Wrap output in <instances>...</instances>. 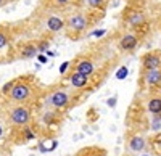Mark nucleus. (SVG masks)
Returning <instances> with one entry per match:
<instances>
[{
	"instance_id": "nucleus-19",
	"label": "nucleus",
	"mask_w": 161,
	"mask_h": 156,
	"mask_svg": "<svg viewBox=\"0 0 161 156\" xmlns=\"http://www.w3.org/2000/svg\"><path fill=\"white\" fill-rule=\"evenodd\" d=\"M68 66H69V63H68V61H66V63H63V66H60V73L63 74L66 69H68Z\"/></svg>"
},
{
	"instance_id": "nucleus-7",
	"label": "nucleus",
	"mask_w": 161,
	"mask_h": 156,
	"mask_svg": "<svg viewBox=\"0 0 161 156\" xmlns=\"http://www.w3.org/2000/svg\"><path fill=\"white\" fill-rule=\"evenodd\" d=\"M74 71L84 74V76H87V77H90V76L93 74V71H95V64H93L92 60L80 58V60H77L76 64H74Z\"/></svg>"
},
{
	"instance_id": "nucleus-15",
	"label": "nucleus",
	"mask_w": 161,
	"mask_h": 156,
	"mask_svg": "<svg viewBox=\"0 0 161 156\" xmlns=\"http://www.w3.org/2000/svg\"><path fill=\"white\" fill-rule=\"evenodd\" d=\"M148 111L153 114H159L161 113V98H152L148 101Z\"/></svg>"
},
{
	"instance_id": "nucleus-13",
	"label": "nucleus",
	"mask_w": 161,
	"mask_h": 156,
	"mask_svg": "<svg viewBox=\"0 0 161 156\" xmlns=\"http://www.w3.org/2000/svg\"><path fill=\"white\" fill-rule=\"evenodd\" d=\"M37 53H39L37 45L26 44V45H24V47L19 50V58H23V60H29V58H34Z\"/></svg>"
},
{
	"instance_id": "nucleus-12",
	"label": "nucleus",
	"mask_w": 161,
	"mask_h": 156,
	"mask_svg": "<svg viewBox=\"0 0 161 156\" xmlns=\"http://www.w3.org/2000/svg\"><path fill=\"white\" fill-rule=\"evenodd\" d=\"M127 23L130 26H134V28H139V26H142L145 23V16L142 11H129L127 15Z\"/></svg>"
},
{
	"instance_id": "nucleus-4",
	"label": "nucleus",
	"mask_w": 161,
	"mask_h": 156,
	"mask_svg": "<svg viewBox=\"0 0 161 156\" xmlns=\"http://www.w3.org/2000/svg\"><path fill=\"white\" fill-rule=\"evenodd\" d=\"M47 103L50 106L57 108V110H63L71 103V95L68 92V89H57L50 94V97L47 98Z\"/></svg>"
},
{
	"instance_id": "nucleus-22",
	"label": "nucleus",
	"mask_w": 161,
	"mask_h": 156,
	"mask_svg": "<svg viewBox=\"0 0 161 156\" xmlns=\"http://www.w3.org/2000/svg\"><path fill=\"white\" fill-rule=\"evenodd\" d=\"M8 3V0H0V8H2V7H5Z\"/></svg>"
},
{
	"instance_id": "nucleus-26",
	"label": "nucleus",
	"mask_w": 161,
	"mask_h": 156,
	"mask_svg": "<svg viewBox=\"0 0 161 156\" xmlns=\"http://www.w3.org/2000/svg\"><path fill=\"white\" fill-rule=\"evenodd\" d=\"M0 156H3V154H2V151H0Z\"/></svg>"
},
{
	"instance_id": "nucleus-16",
	"label": "nucleus",
	"mask_w": 161,
	"mask_h": 156,
	"mask_svg": "<svg viewBox=\"0 0 161 156\" xmlns=\"http://www.w3.org/2000/svg\"><path fill=\"white\" fill-rule=\"evenodd\" d=\"M8 44H10V37H8V34H7L5 31L0 29V50H3Z\"/></svg>"
},
{
	"instance_id": "nucleus-20",
	"label": "nucleus",
	"mask_w": 161,
	"mask_h": 156,
	"mask_svg": "<svg viewBox=\"0 0 161 156\" xmlns=\"http://www.w3.org/2000/svg\"><path fill=\"white\" fill-rule=\"evenodd\" d=\"M114 105H116V98L113 97V98H110V100H108V106H114Z\"/></svg>"
},
{
	"instance_id": "nucleus-2",
	"label": "nucleus",
	"mask_w": 161,
	"mask_h": 156,
	"mask_svg": "<svg viewBox=\"0 0 161 156\" xmlns=\"http://www.w3.org/2000/svg\"><path fill=\"white\" fill-rule=\"evenodd\" d=\"M10 100L16 101V103H26L31 100V95H32V89L29 84H26L23 81H18L13 84V87L10 89Z\"/></svg>"
},
{
	"instance_id": "nucleus-21",
	"label": "nucleus",
	"mask_w": 161,
	"mask_h": 156,
	"mask_svg": "<svg viewBox=\"0 0 161 156\" xmlns=\"http://www.w3.org/2000/svg\"><path fill=\"white\" fill-rule=\"evenodd\" d=\"M105 34V29H102V31H95V32H93V35H97V37H102Z\"/></svg>"
},
{
	"instance_id": "nucleus-6",
	"label": "nucleus",
	"mask_w": 161,
	"mask_h": 156,
	"mask_svg": "<svg viewBox=\"0 0 161 156\" xmlns=\"http://www.w3.org/2000/svg\"><path fill=\"white\" fill-rule=\"evenodd\" d=\"M142 64L145 69H159L161 68V55L156 51H150V53L143 55Z\"/></svg>"
},
{
	"instance_id": "nucleus-24",
	"label": "nucleus",
	"mask_w": 161,
	"mask_h": 156,
	"mask_svg": "<svg viewBox=\"0 0 161 156\" xmlns=\"http://www.w3.org/2000/svg\"><path fill=\"white\" fill-rule=\"evenodd\" d=\"M93 156H105V154H93Z\"/></svg>"
},
{
	"instance_id": "nucleus-23",
	"label": "nucleus",
	"mask_w": 161,
	"mask_h": 156,
	"mask_svg": "<svg viewBox=\"0 0 161 156\" xmlns=\"http://www.w3.org/2000/svg\"><path fill=\"white\" fill-rule=\"evenodd\" d=\"M3 135V127H2V124H0V137Z\"/></svg>"
},
{
	"instance_id": "nucleus-14",
	"label": "nucleus",
	"mask_w": 161,
	"mask_h": 156,
	"mask_svg": "<svg viewBox=\"0 0 161 156\" xmlns=\"http://www.w3.org/2000/svg\"><path fill=\"white\" fill-rule=\"evenodd\" d=\"M42 3L50 8H64L68 5H73L74 0H42Z\"/></svg>"
},
{
	"instance_id": "nucleus-9",
	"label": "nucleus",
	"mask_w": 161,
	"mask_h": 156,
	"mask_svg": "<svg viewBox=\"0 0 161 156\" xmlns=\"http://www.w3.org/2000/svg\"><path fill=\"white\" fill-rule=\"evenodd\" d=\"M127 145H129V150H130L132 153H140V151H143V150H145L147 142H145V138H143V137H140V135H134V137H130V138H129Z\"/></svg>"
},
{
	"instance_id": "nucleus-17",
	"label": "nucleus",
	"mask_w": 161,
	"mask_h": 156,
	"mask_svg": "<svg viewBox=\"0 0 161 156\" xmlns=\"http://www.w3.org/2000/svg\"><path fill=\"white\" fill-rule=\"evenodd\" d=\"M127 74H129V69L126 66H121L118 69V73H116V77H118L119 81H123V79H126V77H127Z\"/></svg>"
},
{
	"instance_id": "nucleus-5",
	"label": "nucleus",
	"mask_w": 161,
	"mask_h": 156,
	"mask_svg": "<svg viewBox=\"0 0 161 156\" xmlns=\"http://www.w3.org/2000/svg\"><path fill=\"white\" fill-rule=\"evenodd\" d=\"M42 26H44L45 31L57 34V32H60V31L64 29V19L60 18V16H57V15H48V16H45Z\"/></svg>"
},
{
	"instance_id": "nucleus-3",
	"label": "nucleus",
	"mask_w": 161,
	"mask_h": 156,
	"mask_svg": "<svg viewBox=\"0 0 161 156\" xmlns=\"http://www.w3.org/2000/svg\"><path fill=\"white\" fill-rule=\"evenodd\" d=\"M8 116H10V121L15 126H28L31 121V110L21 103V105L13 106L10 110Z\"/></svg>"
},
{
	"instance_id": "nucleus-8",
	"label": "nucleus",
	"mask_w": 161,
	"mask_h": 156,
	"mask_svg": "<svg viewBox=\"0 0 161 156\" xmlns=\"http://www.w3.org/2000/svg\"><path fill=\"white\" fill-rule=\"evenodd\" d=\"M137 44H139V37L134 35V34H124L123 37H121V40H119L121 50H126V51L134 50L137 47Z\"/></svg>"
},
{
	"instance_id": "nucleus-11",
	"label": "nucleus",
	"mask_w": 161,
	"mask_h": 156,
	"mask_svg": "<svg viewBox=\"0 0 161 156\" xmlns=\"http://www.w3.org/2000/svg\"><path fill=\"white\" fill-rule=\"evenodd\" d=\"M69 82H71V85L74 89H84L89 84V77L84 76V74H80V73H77V71H74V73L69 74Z\"/></svg>"
},
{
	"instance_id": "nucleus-25",
	"label": "nucleus",
	"mask_w": 161,
	"mask_h": 156,
	"mask_svg": "<svg viewBox=\"0 0 161 156\" xmlns=\"http://www.w3.org/2000/svg\"><path fill=\"white\" fill-rule=\"evenodd\" d=\"M142 156H150V154H142Z\"/></svg>"
},
{
	"instance_id": "nucleus-18",
	"label": "nucleus",
	"mask_w": 161,
	"mask_h": 156,
	"mask_svg": "<svg viewBox=\"0 0 161 156\" xmlns=\"http://www.w3.org/2000/svg\"><path fill=\"white\" fill-rule=\"evenodd\" d=\"M86 3H87L90 8H100V7H103L105 0H86Z\"/></svg>"
},
{
	"instance_id": "nucleus-10",
	"label": "nucleus",
	"mask_w": 161,
	"mask_h": 156,
	"mask_svg": "<svg viewBox=\"0 0 161 156\" xmlns=\"http://www.w3.org/2000/svg\"><path fill=\"white\" fill-rule=\"evenodd\" d=\"M143 79L148 85H158L161 84V68L159 69H145Z\"/></svg>"
},
{
	"instance_id": "nucleus-1",
	"label": "nucleus",
	"mask_w": 161,
	"mask_h": 156,
	"mask_svg": "<svg viewBox=\"0 0 161 156\" xmlns=\"http://www.w3.org/2000/svg\"><path fill=\"white\" fill-rule=\"evenodd\" d=\"M89 28V18L84 13H71V15L64 19V29L73 35H79L82 34L86 29Z\"/></svg>"
}]
</instances>
